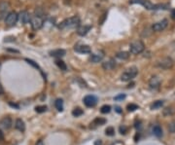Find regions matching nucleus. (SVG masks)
Wrapping results in <instances>:
<instances>
[{"label":"nucleus","mask_w":175,"mask_h":145,"mask_svg":"<svg viewBox=\"0 0 175 145\" xmlns=\"http://www.w3.org/2000/svg\"><path fill=\"white\" fill-rule=\"evenodd\" d=\"M124 99H126V95H124V93H121V95H118L114 97L115 100H123Z\"/></svg>","instance_id":"obj_35"},{"label":"nucleus","mask_w":175,"mask_h":145,"mask_svg":"<svg viewBox=\"0 0 175 145\" xmlns=\"http://www.w3.org/2000/svg\"><path fill=\"white\" fill-rule=\"evenodd\" d=\"M162 105H163V100H157L151 105V109L152 110H156V109L161 108Z\"/></svg>","instance_id":"obj_24"},{"label":"nucleus","mask_w":175,"mask_h":145,"mask_svg":"<svg viewBox=\"0 0 175 145\" xmlns=\"http://www.w3.org/2000/svg\"><path fill=\"white\" fill-rule=\"evenodd\" d=\"M110 145H114V144H110Z\"/></svg>","instance_id":"obj_51"},{"label":"nucleus","mask_w":175,"mask_h":145,"mask_svg":"<svg viewBox=\"0 0 175 145\" xmlns=\"http://www.w3.org/2000/svg\"><path fill=\"white\" fill-rule=\"evenodd\" d=\"M139 106L137 104H134V103H130V104H128L127 106V111H130V112H133L135 111L136 109H138Z\"/></svg>","instance_id":"obj_31"},{"label":"nucleus","mask_w":175,"mask_h":145,"mask_svg":"<svg viewBox=\"0 0 175 145\" xmlns=\"http://www.w3.org/2000/svg\"><path fill=\"white\" fill-rule=\"evenodd\" d=\"M51 57H54V58H60L62 57H64L66 55V51L63 50V49H57V50H53L51 51L49 53Z\"/></svg>","instance_id":"obj_16"},{"label":"nucleus","mask_w":175,"mask_h":145,"mask_svg":"<svg viewBox=\"0 0 175 145\" xmlns=\"http://www.w3.org/2000/svg\"><path fill=\"white\" fill-rule=\"evenodd\" d=\"M169 4H157L154 6V10H168Z\"/></svg>","instance_id":"obj_26"},{"label":"nucleus","mask_w":175,"mask_h":145,"mask_svg":"<svg viewBox=\"0 0 175 145\" xmlns=\"http://www.w3.org/2000/svg\"><path fill=\"white\" fill-rule=\"evenodd\" d=\"M171 18H172L173 19H175V9L171 10Z\"/></svg>","instance_id":"obj_41"},{"label":"nucleus","mask_w":175,"mask_h":145,"mask_svg":"<svg viewBox=\"0 0 175 145\" xmlns=\"http://www.w3.org/2000/svg\"><path fill=\"white\" fill-rule=\"evenodd\" d=\"M30 19H31V15L27 11H22L21 13L19 14V22H21L22 23H23V25L28 23L30 22Z\"/></svg>","instance_id":"obj_11"},{"label":"nucleus","mask_w":175,"mask_h":145,"mask_svg":"<svg viewBox=\"0 0 175 145\" xmlns=\"http://www.w3.org/2000/svg\"><path fill=\"white\" fill-rule=\"evenodd\" d=\"M130 4H140L147 10H154V4L150 0H130Z\"/></svg>","instance_id":"obj_7"},{"label":"nucleus","mask_w":175,"mask_h":145,"mask_svg":"<svg viewBox=\"0 0 175 145\" xmlns=\"http://www.w3.org/2000/svg\"><path fill=\"white\" fill-rule=\"evenodd\" d=\"M115 111L117 112V113H119V114H121L122 113V108H121L120 106H115Z\"/></svg>","instance_id":"obj_39"},{"label":"nucleus","mask_w":175,"mask_h":145,"mask_svg":"<svg viewBox=\"0 0 175 145\" xmlns=\"http://www.w3.org/2000/svg\"><path fill=\"white\" fill-rule=\"evenodd\" d=\"M83 101H84V104L87 107H95L97 103V99L95 96L89 95V96H86L84 97Z\"/></svg>","instance_id":"obj_9"},{"label":"nucleus","mask_w":175,"mask_h":145,"mask_svg":"<svg viewBox=\"0 0 175 145\" xmlns=\"http://www.w3.org/2000/svg\"><path fill=\"white\" fill-rule=\"evenodd\" d=\"M75 52L79 53V54H91L92 53V49L89 45H77L75 46Z\"/></svg>","instance_id":"obj_12"},{"label":"nucleus","mask_w":175,"mask_h":145,"mask_svg":"<svg viewBox=\"0 0 175 145\" xmlns=\"http://www.w3.org/2000/svg\"><path fill=\"white\" fill-rule=\"evenodd\" d=\"M35 111L37 113H43L47 111V106L46 105H39V106L35 107Z\"/></svg>","instance_id":"obj_32"},{"label":"nucleus","mask_w":175,"mask_h":145,"mask_svg":"<svg viewBox=\"0 0 175 145\" xmlns=\"http://www.w3.org/2000/svg\"><path fill=\"white\" fill-rule=\"evenodd\" d=\"M15 128L19 132H25V122H23L22 119H17L16 120V123H15Z\"/></svg>","instance_id":"obj_19"},{"label":"nucleus","mask_w":175,"mask_h":145,"mask_svg":"<svg viewBox=\"0 0 175 145\" xmlns=\"http://www.w3.org/2000/svg\"><path fill=\"white\" fill-rule=\"evenodd\" d=\"M3 93H4V89L2 87L1 83H0V95H3Z\"/></svg>","instance_id":"obj_42"},{"label":"nucleus","mask_w":175,"mask_h":145,"mask_svg":"<svg viewBox=\"0 0 175 145\" xmlns=\"http://www.w3.org/2000/svg\"><path fill=\"white\" fill-rule=\"evenodd\" d=\"M77 28H78L77 33L79 34L80 36H85V35H87V33L92 29V25H79Z\"/></svg>","instance_id":"obj_17"},{"label":"nucleus","mask_w":175,"mask_h":145,"mask_svg":"<svg viewBox=\"0 0 175 145\" xmlns=\"http://www.w3.org/2000/svg\"><path fill=\"white\" fill-rule=\"evenodd\" d=\"M103 58H104L103 51H97L96 53L91 55V57H89V61H92V64H97V62H100Z\"/></svg>","instance_id":"obj_10"},{"label":"nucleus","mask_w":175,"mask_h":145,"mask_svg":"<svg viewBox=\"0 0 175 145\" xmlns=\"http://www.w3.org/2000/svg\"><path fill=\"white\" fill-rule=\"evenodd\" d=\"M133 86H134V84H133V83H131L130 85H128V87H127V88H132Z\"/></svg>","instance_id":"obj_49"},{"label":"nucleus","mask_w":175,"mask_h":145,"mask_svg":"<svg viewBox=\"0 0 175 145\" xmlns=\"http://www.w3.org/2000/svg\"><path fill=\"white\" fill-rule=\"evenodd\" d=\"M106 16H107V13H104L102 16H101V19L98 21V23H99L100 25H103V23H104L105 19H106Z\"/></svg>","instance_id":"obj_37"},{"label":"nucleus","mask_w":175,"mask_h":145,"mask_svg":"<svg viewBox=\"0 0 175 145\" xmlns=\"http://www.w3.org/2000/svg\"><path fill=\"white\" fill-rule=\"evenodd\" d=\"M0 68H1V64H0Z\"/></svg>","instance_id":"obj_50"},{"label":"nucleus","mask_w":175,"mask_h":145,"mask_svg":"<svg viewBox=\"0 0 175 145\" xmlns=\"http://www.w3.org/2000/svg\"><path fill=\"white\" fill-rule=\"evenodd\" d=\"M36 145H45L44 142H43V140H38L36 142Z\"/></svg>","instance_id":"obj_46"},{"label":"nucleus","mask_w":175,"mask_h":145,"mask_svg":"<svg viewBox=\"0 0 175 145\" xmlns=\"http://www.w3.org/2000/svg\"><path fill=\"white\" fill-rule=\"evenodd\" d=\"M9 10V3L6 1H2L0 2V16L3 17V16H7V12Z\"/></svg>","instance_id":"obj_18"},{"label":"nucleus","mask_w":175,"mask_h":145,"mask_svg":"<svg viewBox=\"0 0 175 145\" xmlns=\"http://www.w3.org/2000/svg\"><path fill=\"white\" fill-rule=\"evenodd\" d=\"M168 131L170 132H172V134H174L175 132V121H173V122H171L169 124V126H168Z\"/></svg>","instance_id":"obj_34"},{"label":"nucleus","mask_w":175,"mask_h":145,"mask_svg":"<svg viewBox=\"0 0 175 145\" xmlns=\"http://www.w3.org/2000/svg\"><path fill=\"white\" fill-rule=\"evenodd\" d=\"M173 109L171 107H166L163 109V115L165 116H169V115H172L173 114Z\"/></svg>","instance_id":"obj_33"},{"label":"nucleus","mask_w":175,"mask_h":145,"mask_svg":"<svg viewBox=\"0 0 175 145\" xmlns=\"http://www.w3.org/2000/svg\"><path fill=\"white\" fill-rule=\"evenodd\" d=\"M138 74V69L135 66H131V67L127 68L122 75H121V80L123 82H127L132 80L133 78L136 77V75Z\"/></svg>","instance_id":"obj_2"},{"label":"nucleus","mask_w":175,"mask_h":145,"mask_svg":"<svg viewBox=\"0 0 175 145\" xmlns=\"http://www.w3.org/2000/svg\"><path fill=\"white\" fill-rule=\"evenodd\" d=\"M29 22H30L31 26H32V29L38 30L43 27V25H44V18L39 17L37 15H33V16H31Z\"/></svg>","instance_id":"obj_4"},{"label":"nucleus","mask_w":175,"mask_h":145,"mask_svg":"<svg viewBox=\"0 0 175 145\" xmlns=\"http://www.w3.org/2000/svg\"><path fill=\"white\" fill-rule=\"evenodd\" d=\"M130 53H128V52H119V53H117L116 55V57L120 58V60H123V61H126L127 60L128 58H130Z\"/></svg>","instance_id":"obj_23"},{"label":"nucleus","mask_w":175,"mask_h":145,"mask_svg":"<svg viewBox=\"0 0 175 145\" xmlns=\"http://www.w3.org/2000/svg\"><path fill=\"white\" fill-rule=\"evenodd\" d=\"M167 25H168V22H167V19H162L161 22H158L153 25L152 26V30L153 31H156V32H159V31H162L165 30Z\"/></svg>","instance_id":"obj_8"},{"label":"nucleus","mask_w":175,"mask_h":145,"mask_svg":"<svg viewBox=\"0 0 175 145\" xmlns=\"http://www.w3.org/2000/svg\"><path fill=\"white\" fill-rule=\"evenodd\" d=\"M16 41V38L14 36H9V37H6L4 42H14Z\"/></svg>","instance_id":"obj_38"},{"label":"nucleus","mask_w":175,"mask_h":145,"mask_svg":"<svg viewBox=\"0 0 175 145\" xmlns=\"http://www.w3.org/2000/svg\"><path fill=\"white\" fill-rule=\"evenodd\" d=\"M9 105H10V106H12V107H15V108L19 109V105H18V104H16V103H12V102H10Z\"/></svg>","instance_id":"obj_40"},{"label":"nucleus","mask_w":175,"mask_h":145,"mask_svg":"<svg viewBox=\"0 0 175 145\" xmlns=\"http://www.w3.org/2000/svg\"><path fill=\"white\" fill-rule=\"evenodd\" d=\"M105 123H106V120H105L104 118H100V117H98V118L93 120L92 125H95V126H102V125H104Z\"/></svg>","instance_id":"obj_25"},{"label":"nucleus","mask_w":175,"mask_h":145,"mask_svg":"<svg viewBox=\"0 0 175 145\" xmlns=\"http://www.w3.org/2000/svg\"><path fill=\"white\" fill-rule=\"evenodd\" d=\"M12 125H13V123H12V119L10 117H4V118H2L1 121H0V127L5 129V130L11 129Z\"/></svg>","instance_id":"obj_14"},{"label":"nucleus","mask_w":175,"mask_h":145,"mask_svg":"<svg viewBox=\"0 0 175 145\" xmlns=\"http://www.w3.org/2000/svg\"><path fill=\"white\" fill-rule=\"evenodd\" d=\"M80 25V19L78 16H74V17L68 18L62 21L60 25H58V28L61 30H65V29H73V28H77L78 26Z\"/></svg>","instance_id":"obj_1"},{"label":"nucleus","mask_w":175,"mask_h":145,"mask_svg":"<svg viewBox=\"0 0 175 145\" xmlns=\"http://www.w3.org/2000/svg\"><path fill=\"white\" fill-rule=\"evenodd\" d=\"M153 134L157 136V138H162V130L159 125H156V126L153 128Z\"/></svg>","instance_id":"obj_21"},{"label":"nucleus","mask_w":175,"mask_h":145,"mask_svg":"<svg viewBox=\"0 0 175 145\" xmlns=\"http://www.w3.org/2000/svg\"><path fill=\"white\" fill-rule=\"evenodd\" d=\"M115 66H116V61L113 58H110V60L102 62V68L104 70H112L115 68Z\"/></svg>","instance_id":"obj_15"},{"label":"nucleus","mask_w":175,"mask_h":145,"mask_svg":"<svg viewBox=\"0 0 175 145\" xmlns=\"http://www.w3.org/2000/svg\"><path fill=\"white\" fill-rule=\"evenodd\" d=\"M140 124H141V122H140V121H138V122H136V123H135V128H136V129L140 128V126H141Z\"/></svg>","instance_id":"obj_43"},{"label":"nucleus","mask_w":175,"mask_h":145,"mask_svg":"<svg viewBox=\"0 0 175 145\" xmlns=\"http://www.w3.org/2000/svg\"><path fill=\"white\" fill-rule=\"evenodd\" d=\"M149 86L151 89L153 90H158L161 86V80L158 76H153L149 81Z\"/></svg>","instance_id":"obj_13"},{"label":"nucleus","mask_w":175,"mask_h":145,"mask_svg":"<svg viewBox=\"0 0 175 145\" xmlns=\"http://www.w3.org/2000/svg\"><path fill=\"white\" fill-rule=\"evenodd\" d=\"M173 64L174 62L172 58L169 57H165L158 61L157 65L159 68H162V69H170L173 66Z\"/></svg>","instance_id":"obj_5"},{"label":"nucleus","mask_w":175,"mask_h":145,"mask_svg":"<svg viewBox=\"0 0 175 145\" xmlns=\"http://www.w3.org/2000/svg\"><path fill=\"white\" fill-rule=\"evenodd\" d=\"M144 49H145V45H144V43L140 40L133 41L130 46V52L133 55L141 54L144 51Z\"/></svg>","instance_id":"obj_3"},{"label":"nucleus","mask_w":175,"mask_h":145,"mask_svg":"<svg viewBox=\"0 0 175 145\" xmlns=\"http://www.w3.org/2000/svg\"><path fill=\"white\" fill-rule=\"evenodd\" d=\"M110 111H111L110 105L105 104V105H103V106H101V108H100V112L102 113V114H107V113H109Z\"/></svg>","instance_id":"obj_29"},{"label":"nucleus","mask_w":175,"mask_h":145,"mask_svg":"<svg viewBox=\"0 0 175 145\" xmlns=\"http://www.w3.org/2000/svg\"><path fill=\"white\" fill-rule=\"evenodd\" d=\"M54 62H56V64L58 66V68L62 70V71H66V70H67V65H66L65 62L63 61H61L60 58H57Z\"/></svg>","instance_id":"obj_20"},{"label":"nucleus","mask_w":175,"mask_h":145,"mask_svg":"<svg viewBox=\"0 0 175 145\" xmlns=\"http://www.w3.org/2000/svg\"><path fill=\"white\" fill-rule=\"evenodd\" d=\"M19 21V14L16 12H10L5 18V23L8 26H13L15 25L17 22Z\"/></svg>","instance_id":"obj_6"},{"label":"nucleus","mask_w":175,"mask_h":145,"mask_svg":"<svg viewBox=\"0 0 175 145\" xmlns=\"http://www.w3.org/2000/svg\"><path fill=\"white\" fill-rule=\"evenodd\" d=\"M54 106L60 112H62L63 111V100L61 99H57L56 101H54Z\"/></svg>","instance_id":"obj_22"},{"label":"nucleus","mask_w":175,"mask_h":145,"mask_svg":"<svg viewBox=\"0 0 175 145\" xmlns=\"http://www.w3.org/2000/svg\"><path fill=\"white\" fill-rule=\"evenodd\" d=\"M83 114H84V111L82 110L80 107H76L72 110V115L74 117H79V116L83 115Z\"/></svg>","instance_id":"obj_27"},{"label":"nucleus","mask_w":175,"mask_h":145,"mask_svg":"<svg viewBox=\"0 0 175 145\" xmlns=\"http://www.w3.org/2000/svg\"><path fill=\"white\" fill-rule=\"evenodd\" d=\"M105 135L107 136H113L115 135V130L113 127H108L106 130H105Z\"/></svg>","instance_id":"obj_30"},{"label":"nucleus","mask_w":175,"mask_h":145,"mask_svg":"<svg viewBox=\"0 0 175 145\" xmlns=\"http://www.w3.org/2000/svg\"><path fill=\"white\" fill-rule=\"evenodd\" d=\"M25 61H26L28 64L32 65L34 68H36V69H38V70H39V71H41V72H42V70H41V68H40V66H39V65L37 64V62H35L34 61L30 60V58H25Z\"/></svg>","instance_id":"obj_28"},{"label":"nucleus","mask_w":175,"mask_h":145,"mask_svg":"<svg viewBox=\"0 0 175 145\" xmlns=\"http://www.w3.org/2000/svg\"><path fill=\"white\" fill-rule=\"evenodd\" d=\"M8 51H9V52H12V53H19V51H18V50H13V49H8Z\"/></svg>","instance_id":"obj_47"},{"label":"nucleus","mask_w":175,"mask_h":145,"mask_svg":"<svg viewBox=\"0 0 175 145\" xmlns=\"http://www.w3.org/2000/svg\"><path fill=\"white\" fill-rule=\"evenodd\" d=\"M102 144V142H101V140L98 139V140H95V145H101Z\"/></svg>","instance_id":"obj_45"},{"label":"nucleus","mask_w":175,"mask_h":145,"mask_svg":"<svg viewBox=\"0 0 175 145\" xmlns=\"http://www.w3.org/2000/svg\"><path fill=\"white\" fill-rule=\"evenodd\" d=\"M64 4H66V5H68V4L71 3V0H64Z\"/></svg>","instance_id":"obj_48"},{"label":"nucleus","mask_w":175,"mask_h":145,"mask_svg":"<svg viewBox=\"0 0 175 145\" xmlns=\"http://www.w3.org/2000/svg\"><path fill=\"white\" fill-rule=\"evenodd\" d=\"M3 139H4V135H3L2 131L0 130V141H1V140H3Z\"/></svg>","instance_id":"obj_44"},{"label":"nucleus","mask_w":175,"mask_h":145,"mask_svg":"<svg viewBox=\"0 0 175 145\" xmlns=\"http://www.w3.org/2000/svg\"><path fill=\"white\" fill-rule=\"evenodd\" d=\"M119 130H120L121 135H126L127 132V128L126 126H121Z\"/></svg>","instance_id":"obj_36"}]
</instances>
